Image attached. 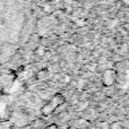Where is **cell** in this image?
Here are the masks:
<instances>
[{
	"instance_id": "1",
	"label": "cell",
	"mask_w": 129,
	"mask_h": 129,
	"mask_svg": "<svg viewBox=\"0 0 129 129\" xmlns=\"http://www.w3.org/2000/svg\"><path fill=\"white\" fill-rule=\"evenodd\" d=\"M63 101H64V99H62L60 95H57L56 98L52 99L47 105H44V107L42 108V113L45 114V116H48V114L54 112L61 104H62Z\"/></svg>"
},
{
	"instance_id": "2",
	"label": "cell",
	"mask_w": 129,
	"mask_h": 129,
	"mask_svg": "<svg viewBox=\"0 0 129 129\" xmlns=\"http://www.w3.org/2000/svg\"><path fill=\"white\" fill-rule=\"evenodd\" d=\"M113 82H114L113 71H112V70H108L107 73H105V75H104V83H105V85L110 86V85L113 84Z\"/></svg>"
},
{
	"instance_id": "4",
	"label": "cell",
	"mask_w": 129,
	"mask_h": 129,
	"mask_svg": "<svg viewBox=\"0 0 129 129\" xmlns=\"http://www.w3.org/2000/svg\"><path fill=\"white\" fill-rule=\"evenodd\" d=\"M47 129H57V126L56 125H51V126H49Z\"/></svg>"
},
{
	"instance_id": "3",
	"label": "cell",
	"mask_w": 129,
	"mask_h": 129,
	"mask_svg": "<svg viewBox=\"0 0 129 129\" xmlns=\"http://www.w3.org/2000/svg\"><path fill=\"white\" fill-rule=\"evenodd\" d=\"M119 127H120V125H119L118 121H113L110 126V129H119Z\"/></svg>"
}]
</instances>
